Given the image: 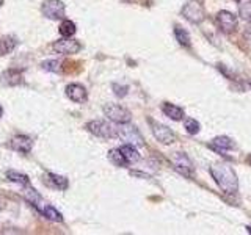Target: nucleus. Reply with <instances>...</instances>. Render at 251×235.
<instances>
[{"mask_svg":"<svg viewBox=\"0 0 251 235\" xmlns=\"http://www.w3.org/2000/svg\"><path fill=\"white\" fill-rule=\"evenodd\" d=\"M215 20H217V25L223 33H234L235 28H237V16L233 14L231 11H226V10H221L217 13L215 16Z\"/></svg>","mask_w":251,"mask_h":235,"instance_id":"9d476101","label":"nucleus"},{"mask_svg":"<svg viewBox=\"0 0 251 235\" xmlns=\"http://www.w3.org/2000/svg\"><path fill=\"white\" fill-rule=\"evenodd\" d=\"M162 111L165 116H168L170 119L173 121H182L184 116H185V111L182 107L179 105H174V104H170V102H165L162 105Z\"/></svg>","mask_w":251,"mask_h":235,"instance_id":"f3484780","label":"nucleus"},{"mask_svg":"<svg viewBox=\"0 0 251 235\" xmlns=\"http://www.w3.org/2000/svg\"><path fill=\"white\" fill-rule=\"evenodd\" d=\"M2 113H3V108H2V105H0V116H2Z\"/></svg>","mask_w":251,"mask_h":235,"instance_id":"c756f323","label":"nucleus"},{"mask_svg":"<svg viewBox=\"0 0 251 235\" xmlns=\"http://www.w3.org/2000/svg\"><path fill=\"white\" fill-rule=\"evenodd\" d=\"M44 71H51V72H58L60 71V61L57 60H49V61H44L43 65H41Z\"/></svg>","mask_w":251,"mask_h":235,"instance_id":"a878e982","label":"nucleus"},{"mask_svg":"<svg viewBox=\"0 0 251 235\" xmlns=\"http://www.w3.org/2000/svg\"><path fill=\"white\" fill-rule=\"evenodd\" d=\"M180 14L192 24H201L206 19L204 6L201 5L198 0H188L182 6V10H180Z\"/></svg>","mask_w":251,"mask_h":235,"instance_id":"20e7f679","label":"nucleus"},{"mask_svg":"<svg viewBox=\"0 0 251 235\" xmlns=\"http://www.w3.org/2000/svg\"><path fill=\"white\" fill-rule=\"evenodd\" d=\"M247 35H248V38L251 39V22H250V27H248V30H247Z\"/></svg>","mask_w":251,"mask_h":235,"instance_id":"cd10ccee","label":"nucleus"},{"mask_svg":"<svg viewBox=\"0 0 251 235\" xmlns=\"http://www.w3.org/2000/svg\"><path fill=\"white\" fill-rule=\"evenodd\" d=\"M15 47H16V41H15V38L6 36V38H3V39H0V56L11 54L13 49H15Z\"/></svg>","mask_w":251,"mask_h":235,"instance_id":"5701e85b","label":"nucleus"},{"mask_svg":"<svg viewBox=\"0 0 251 235\" xmlns=\"http://www.w3.org/2000/svg\"><path fill=\"white\" fill-rule=\"evenodd\" d=\"M58 32L63 38H71L75 35V32H77V28H75V24L72 20H63L61 25L58 27Z\"/></svg>","mask_w":251,"mask_h":235,"instance_id":"4be33fe9","label":"nucleus"},{"mask_svg":"<svg viewBox=\"0 0 251 235\" xmlns=\"http://www.w3.org/2000/svg\"><path fill=\"white\" fill-rule=\"evenodd\" d=\"M211 176L225 193L235 195L239 191V179H237L235 171L226 163H214L211 166Z\"/></svg>","mask_w":251,"mask_h":235,"instance_id":"f257e3e1","label":"nucleus"},{"mask_svg":"<svg viewBox=\"0 0 251 235\" xmlns=\"http://www.w3.org/2000/svg\"><path fill=\"white\" fill-rule=\"evenodd\" d=\"M120 151L123 152V155H124V159L127 160V163L130 165V163H135V162H138L140 160V154H138V151H137V147L135 146H132V145H123L121 147H120Z\"/></svg>","mask_w":251,"mask_h":235,"instance_id":"a211bd4d","label":"nucleus"},{"mask_svg":"<svg viewBox=\"0 0 251 235\" xmlns=\"http://www.w3.org/2000/svg\"><path fill=\"white\" fill-rule=\"evenodd\" d=\"M85 129L90 133H93L96 137L104 138V140H110L116 137V127H113L110 123H107V121H101V119L90 121L85 126Z\"/></svg>","mask_w":251,"mask_h":235,"instance_id":"39448f33","label":"nucleus"},{"mask_svg":"<svg viewBox=\"0 0 251 235\" xmlns=\"http://www.w3.org/2000/svg\"><path fill=\"white\" fill-rule=\"evenodd\" d=\"M113 90H115V94L118 97H124L127 94V87H120V85H113Z\"/></svg>","mask_w":251,"mask_h":235,"instance_id":"bb28decb","label":"nucleus"},{"mask_svg":"<svg viewBox=\"0 0 251 235\" xmlns=\"http://www.w3.org/2000/svg\"><path fill=\"white\" fill-rule=\"evenodd\" d=\"M174 36H176V39H178V42L180 46L190 47V35H188V32L185 30V28H182L180 25H176V27H174Z\"/></svg>","mask_w":251,"mask_h":235,"instance_id":"412c9836","label":"nucleus"},{"mask_svg":"<svg viewBox=\"0 0 251 235\" xmlns=\"http://www.w3.org/2000/svg\"><path fill=\"white\" fill-rule=\"evenodd\" d=\"M116 137L121 138L123 141H126L127 145L132 146H143L144 140L142 137V133L138 132V129L135 126H132L130 123H124V124H118L116 127Z\"/></svg>","mask_w":251,"mask_h":235,"instance_id":"7ed1b4c3","label":"nucleus"},{"mask_svg":"<svg viewBox=\"0 0 251 235\" xmlns=\"http://www.w3.org/2000/svg\"><path fill=\"white\" fill-rule=\"evenodd\" d=\"M3 2H5V0H0V6H2V5H3Z\"/></svg>","mask_w":251,"mask_h":235,"instance_id":"7c9ffc66","label":"nucleus"},{"mask_svg":"<svg viewBox=\"0 0 251 235\" xmlns=\"http://www.w3.org/2000/svg\"><path fill=\"white\" fill-rule=\"evenodd\" d=\"M25 188V198H27V201H29L35 209H36L41 215L46 217L47 219H51V221H55V223H61L63 221V215L57 210V209H54L51 204L46 202L43 198H41L38 195V191L32 188L30 185H27Z\"/></svg>","mask_w":251,"mask_h":235,"instance_id":"f03ea898","label":"nucleus"},{"mask_svg":"<svg viewBox=\"0 0 251 235\" xmlns=\"http://www.w3.org/2000/svg\"><path fill=\"white\" fill-rule=\"evenodd\" d=\"M41 13L43 16L52 20H58L65 18L66 6L61 0H46V2L41 5Z\"/></svg>","mask_w":251,"mask_h":235,"instance_id":"0eeeda50","label":"nucleus"},{"mask_svg":"<svg viewBox=\"0 0 251 235\" xmlns=\"http://www.w3.org/2000/svg\"><path fill=\"white\" fill-rule=\"evenodd\" d=\"M24 83V75L18 69H8L0 74V87H18Z\"/></svg>","mask_w":251,"mask_h":235,"instance_id":"f8f14e48","label":"nucleus"},{"mask_svg":"<svg viewBox=\"0 0 251 235\" xmlns=\"http://www.w3.org/2000/svg\"><path fill=\"white\" fill-rule=\"evenodd\" d=\"M247 162H248V163H250V165H251V154H250V155H248V159H247Z\"/></svg>","mask_w":251,"mask_h":235,"instance_id":"c85d7f7f","label":"nucleus"},{"mask_svg":"<svg viewBox=\"0 0 251 235\" xmlns=\"http://www.w3.org/2000/svg\"><path fill=\"white\" fill-rule=\"evenodd\" d=\"M173 165H174V169H176L179 174L188 177V179H192L193 177V174H195L193 163L190 160V157H188L185 152H176V155L173 157Z\"/></svg>","mask_w":251,"mask_h":235,"instance_id":"1a4fd4ad","label":"nucleus"},{"mask_svg":"<svg viewBox=\"0 0 251 235\" xmlns=\"http://www.w3.org/2000/svg\"><path fill=\"white\" fill-rule=\"evenodd\" d=\"M104 115H106L111 123H116V124L130 123V118H132L130 111L120 104H106L104 105Z\"/></svg>","mask_w":251,"mask_h":235,"instance_id":"423d86ee","label":"nucleus"},{"mask_svg":"<svg viewBox=\"0 0 251 235\" xmlns=\"http://www.w3.org/2000/svg\"><path fill=\"white\" fill-rule=\"evenodd\" d=\"M149 124H151L152 135H154V138L159 141V143L173 145L174 141H176V135H174V132L170 129V127H166L165 124L156 123V121H152V119H149Z\"/></svg>","mask_w":251,"mask_h":235,"instance_id":"6e6552de","label":"nucleus"},{"mask_svg":"<svg viewBox=\"0 0 251 235\" xmlns=\"http://www.w3.org/2000/svg\"><path fill=\"white\" fill-rule=\"evenodd\" d=\"M6 179L13 183H18L20 187H27V185H30V179L27 177L25 174H20V173H16V171H8L6 173Z\"/></svg>","mask_w":251,"mask_h":235,"instance_id":"aec40b11","label":"nucleus"},{"mask_svg":"<svg viewBox=\"0 0 251 235\" xmlns=\"http://www.w3.org/2000/svg\"><path fill=\"white\" fill-rule=\"evenodd\" d=\"M209 147L214 149V151L218 154H225L228 151H231V149H234V141L229 137H215L211 143H209Z\"/></svg>","mask_w":251,"mask_h":235,"instance_id":"2eb2a0df","label":"nucleus"},{"mask_svg":"<svg viewBox=\"0 0 251 235\" xmlns=\"http://www.w3.org/2000/svg\"><path fill=\"white\" fill-rule=\"evenodd\" d=\"M239 16L243 20H248L251 22V0H245L239 5Z\"/></svg>","mask_w":251,"mask_h":235,"instance_id":"b1692460","label":"nucleus"},{"mask_svg":"<svg viewBox=\"0 0 251 235\" xmlns=\"http://www.w3.org/2000/svg\"><path fill=\"white\" fill-rule=\"evenodd\" d=\"M54 51L61 55H71V54H77L80 51V42L71 39V38H63L54 42Z\"/></svg>","mask_w":251,"mask_h":235,"instance_id":"9b49d317","label":"nucleus"},{"mask_svg":"<svg viewBox=\"0 0 251 235\" xmlns=\"http://www.w3.org/2000/svg\"><path fill=\"white\" fill-rule=\"evenodd\" d=\"M108 160L113 163V165L120 166V168H126V166L129 165L127 160L124 159L123 152L120 151V147H118V149H111V151L108 152Z\"/></svg>","mask_w":251,"mask_h":235,"instance_id":"6ab92c4d","label":"nucleus"},{"mask_svg":"<svg viewBox=\"0 0 251 235\" xmlns=\"http://www.w3.org/2000/svg\"><path fill=\"white\" fill-rule=\"evenodd\" d=\"M11 147L20 154H29L33 147V141L30 137H25V135H16L11 140Z\"/></svg>","mask_w":251,"mask_h":235,"instance_id":"4468645a","label":"nucleus"},{"mask_svg":"<svg viewBox=\"0 0 251 235\" xmlns=\"http://www.w3.org/2000/svg\"><path fill=\"white\" fill-rule=\"evenodd\" d=\"M44 183L47 185V187L57 188V190H66L68 185H69L66 177L58 176V174H54V173H47L44 176Z\"/></svg>","mask_w":251,"mask_h":235,"instance_id":"dca6fc26","label":"nucleus"},{"mask_svg":"<svg viewBox=\"0 0 251 235\" xmlns=\"http://www.w3.org/2000/svg\"><path fill=\"white\" fill-rule=\"evenodd\" d=\"M66 96L71 99L72 102H77V104H83L87 102L88 99V92L87 90L82 87L79 83H71L66 87Z\"/></svg>","mask_w":251,"mask_h":235,"instance_id":"ddd939ff","label":"nucleus"},{"mask_svg":"<svg viewBox=\"0 0 251 235\" xmlns=\"http://www.w3.org/2000/svg\"><path fill=\"white\" fill-rule=\"evenodd\" d=\"M184 127H185V130L190 133V135H197L199 132V123L197 119H193V118H185L184 116Z\"/></svg>","mask_w":251,"mask_h":235,"instance_id":"393cba45","label":"nucleus"}]
</instances>
